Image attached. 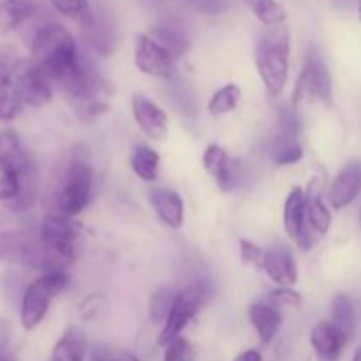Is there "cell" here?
<instances>
[{
  "mask_svg": "<svg viewBox=\"0 0 361 361\" xmlns=\"http://www.w3.org/2000/svg\"><path fill=\"white\" fill-rule=\"evenodd\" d=\"M94 194V169H92L88 155L83 150H76L71 157L66 169L63 183L56 196H53L55 204L49 214L62 217H76L90 204Z\"/></svg>",
  "mask_w": 361,
  "mask_h": 361,
  "instance_id": "obj_4",
  "label": "cell"
},
{
  "mask_svg": "<svg viewBox=\"0 0 361 361\" xmlns=\"http://www.w3.org/2000/svg\"><path fill=\"white\" fill-rule=\"evenodd\" d=\"M0 261L39 270L42 274L66 271V268L73 264L53 252L42 240L41 233L34 235L27 231L0 233Z\"/></svg>",
  "mask_w": 361,
  "mask_h": 361,
  "instance_id": "obj_3",
  "label": "cell"
},
{
  "mask_svg": "<svg viewBox=\"0 0 361 361\" xmlns=\"http://www.w3.org/2000/svg\"><path fill=\"white\" fill-rule=\"evenodd\" d=\"M310 342L316 351L317 361H338L342 349L348 345L337 328L328 321H321L314 326Z\"/></svg>",
  "mask_w": 361,
  "mask_h": 361,
  "instance_id": "obj_16",
  "label": "cell"
},
{
  "mask_svg": "<svg viewBox=\"0 0 361 361\" xmlns=\"http://www.w3.org/2000/svg\"><path fill=\"white\" fill-rule=\"evenodd\" d=\"M0 361H16L13 353L6 348V345L0 344Z\"/></svg>",
  "mask_w": 361,
  "mask_h": 361,
  "instance_id": "obj_40",
  "label": "cell"
},
{
  "mask_svg": "<svg viewBox=\"0 0 361 361\" xmlns=\"http://www.w3.org/2000/svg\"><path fill=\"white\" fill-rule=\"evenodd\" d=\"M353 361H361V348L356 349L355 356H353Z\"/></svg>",
  "mask_w": 361,
  "mask_h": 361,
  "instance_id": "obj_41",
  "label": "cell"
},
{
  "mask_svg": "<svg viewBox=\"0 0 361 361\" xmlns=\"http://www.w3.org/2000/svg\"><path fill=\"white\" fill-rule=\"evenodd\" d=\"M130 168L143 182H155L161 169V155L148 145H137L130 154Z\"/></svg>",
  "mask_w": 361,
  "mask_h": 361,
  "instance_id": "obj_22",
  "label": "cell"
},
{
  "mask_svg": "<svg viewBox=\"0 0 361 361\" xmlns=\"http://www.w3.org/2000/svg\"><path fill=\"white\" fill-rule=\"evenodd\" d=\"M20 60L21 59L18 56V51L13 46H0V81L11 76V73H13Z\"/></svg>",
  "mask_w": 361,
  "mask_h": 361,
  "instance_id": "obj_36",
  "label": "cell"
},
{
  "mask_svg": "<svg viewBox=\"0 0 361 361\" xmlns=\"http://www.w3.org/2000/svg\"><path fill=\"white\" fill-rule=\"evenodd\" d=\"M361 190V164L360 162H353L348 164L337 178L334 180L328 192V200L335 210H342V208L349 207Z\"/></svg>",
  "mask_w": 361,
  "mask_h": 361,
  "instance_id": "obj_15",
  "label": "cell"
},
{
  "mask_svg": "<svg viewBox=\"0 0 361 361\" xmlns=\"http://www.w3.org/2000/svg\"><path fill=\"white\" fill-rule=\"evenodd\" d=\"M240 178H242V168H240V161L231 159V162H229V166H228V169H226L224 175H222L219 180H215V182H217L219 189H221L222 192H231V190H235L236 187L240 185Z\"/></svg>",
  "mask_w": 361,
  "mask_h": 361,
  "instance_id": "obj_34",
  "label": "cell"
},
{
  "mask_svg": "<svg viewBox=\"0 0 361 361\" xmlns=\"http://www.w3.org/2000/svg\"><path fill=\"white\" fill-rule=\"evenodd\" d=\"M25 101L18 90L13 78L7 76L0 81V122H11L16 118L25 108Z\"/></svg>",
  "mask_w": 361,
  "mask_h": 361,
  "instance_id": "obj_26",
  "label": "cell"
},
{
  "mask_svg": "<svg viewBox=\"0 0 361 361\" xmlns=\"http://www.w3.org/2000/svg\"><path fill=\"white\" fill-rule=\"evenodd\" d=\"M300 122L295 109L284 108L279 113L277 133L271 141V159L277 166H291L302 161L303 148L298 140Z\"/></svg>",
  "mask_w": 361,
  "mask_h": 361,
  "instance_id": "obj_10",
  "label": "cell"
},
{
  "mask_svg": "<svg viewBox=\"0 0 361 361\" xmlns=\"http://www.w3.org/2000/svg\"><path fill=\"white\" fill-rule=\"evenodd\" d=\"M49 4L56 13L76 21L83 32L94 25L95 13L90 6V0H49Z\"/></svg>",
  "mask_w": 361,
  "mask_h": 361,
  "instance_id": "obj_25",
  "label": "cell"
},
{
  "mask_svg": "<svg viewBox=\"0 0 361 361\" xmlns=\"http://www.w3.org/2000/svg\"><path fill=\"white\" fill-rule=\"evenodd\" d=\"M250 7L264 27H279L288 20L284 6L279 4L277 0H250Z\"/></svg>",
  "mask_w": 361,
  "mask_h": 361,
  "instance_id": "obj_29",
  "label": "cell"
},
{
  "mask_svg": "<svg viewBox=\"0 0 361 361\" xmlns=\"http://www.w3.org/2000/svg\"><path fill=\"white\" fill-rule=\"evenodd\" d=\"M87 353V341L78 328H69L55 344L51 361H83Z\"/></svg>",
  "mask_w": 361,
  "mask_h": 361,
  "instance_id": "obj_23",
  "label": "cell"
},
{
  "mask_svg": "<svg viewBox=\"0 0 361 361\" xmlns=\"http://www.w3.org/2000/svg\"><path fill=\"white\" fill-rule=\"evenodd\" d=\"M249 321L257 331L261 344L268 345L275 337L282 324V316L277 307L267 303H254L249 307Z\"/></svg>",
  "mask_w": 361,
  "mask_h": 361,
  "instance_id": "obj_18",
  "label": "cell"
},
{
  "mask_svg": "<svg viewBox=\"0 0 361 361\" xmlns=\"http://www.w3.org/2000/svg\"><path fill=\"white\" fill-rule=\"evenodd\" d=\"M133 116L145 136L164 141L169 134V120L164 109L141 94L133 95Z\"/></svg>",
  "mask_w": 361,
  "mask_h": 361,
  "instance_id": "obj_13",
  "label": "cell"
},
{
  "mask_svg": "<svg viewBox=\"0 0 361 361\" xmlns=\"http://www.w3.org/2000/svg\"><path fill=\"white\" fill-rule=\"evenodd\" d=\"M358 14H360V20H361V0H360V7H358Z\"/></svg>",
  "mask_w": 361,
  "mask_h": 361,
  "instance_id": "obj_42",
  "label": "cell"
},
{
  "mask_svg": "<svg viewBox=\"0 0 361 361\" xmlns=\"http://www.w3.org/2000/svg\"><path fill=\"white\" fill-rule=\"evenodd\" d=\"M314 99L330 104L331 102V74L324 60L314 49L307 53L305 63L293 90V109L309 104Z\"/></svg>",
  "mask_w": 361,
  "mask_h": 361,
  "instance_id": "obj_7",
  "label": "cell"
},
{
  "mask_svg": "<svg viewBox=\"0 0 361 361\" xmlns=\"http://www.w3.org/2000/svg\"><path fill=\"white\" fill-rule=\"evenodd\" d=\"M0 161L11 162L16 166L18 171H21L32 161V155L21 148L20 137L11 129L0 130Z\"/></svg>",
  "mask_w": 361,
  "mask_h": 361,
  "instance_id": "obj_27",
  "label": "cell"
},
{
  "mask_svg": "<svg viewBox=\"0 0 361 361\" xmlns=\"http://www.w3.org/2000/svg\"><path fill=\"white\" fill-rule=\"evenodd\" d=\"M176 62L178 56L150 34H141L136 37L134 66L143 74L168 80L176 73Z\"/></svg>",
  "mask_w": 361,
  "mask_h": 361,
  "instance_id": "obj_8",
  "label": "cell"
},
{
  "mask_svg": "<svg viewBox=\"0 0 361 361\" xmlns=\"http://www.w3.org/2000/svg\"><path fill=\"white\" fill-rule=\"evenodd\" d=\"M331 324L338 330L345 344L353 341L358 324L355 302L348 295H337L331 302Z\"/></svg>",
  "mask_w": 361,
  "mask_h": 361,
  "instance_id": "obj_20",
  "label": "cell"
},
{
  "mask_svg": "<svg viewBox=\"0 0 361 361\" xmlns=\"http://www.w3.org/2000/svg\"><path fill=\"white\" fill-rule=\"evenodd\" d=\"M90 361H140L133 353L111 348H95L92 351Z\"/></svg>",
  "mask_w": 361,
  "mask_h": 361,
  "instance_id": "obj_35",
  "label": "cell"
},
{
  "mask_svg": "<svg viewBox=\"0 0 361 361\" xmlns=\"http://www.w3.org/2000/svg\"><path fill=\"white\" fill-rule=\"evenodd\" d=\"M32 60L44 71L55 83L80 59L76 41L63 25L46 21L34 30L30 37Z\"/></svg>",
  "mask_w": 361,
  "mask_h": 361,
  "instance_id": "obj_1",
  "label": "cell"
},
{
  "mask_svg": "<svg viewBox=\"0 0 361 361\" xmlns=\"http://www.w3.org/2000/svg\"><path fill=\"white\" fill-rule=\"evenodd\" d=\"M20 194V171L7 161H0V201L13 203Z\"/></svg>",
  "mask_w": 361,
  "mask_h": 361,
  "instance_id": "obj_31",
  "label": "cell"
},
{
  "mask_svg": "<svg viewBox=\"0 0 361 361\" xmlns=\"http://www.w3.org/2000/svg\"><path fill=\"white\" fill-rule=\"evenodd\" d=\"M11 78L27 106L39 108L51 101L53 81L32 59H21L11 73Z\"/></svg>",
  "mask_w": 361,
  "mask_h": 361,
  "instance_id": "obj_9",
  "label": "cell"
},
{
  "mask_svg": "<svg viewBox=\"0 0 361 361\" xmlns=\"http://www.w3.org/2000/svg\"><path fill=\"white\" fill-rule=\"evenodd\" d=\"M270 300H274L277 305H288L298 309L302 305V295L291 288H277L270 291Z\"/></svg>",
  "mask_w": 361,
  "mask_h": 361,
  "instance_id": "obj_37",
  "label": "cell"
},
{
  "mask_svg": "<svg viewBox=\"0 0 361 361\" xmlns=\"http://www.w3.org/2000/svg\"><path fill=\"white\" fill-rule=\"evenodd\" d=\"M229 162H231V157H229V154L224 148L219 147V145L215 143L208 145L207 150H204L203 154V166L204 171H207L208 175L214 176L215 180H219L226 173Z\"/></svg>",
  "mask_w": 361,
  "mask_h": 361,
  "instance_id": "obj_32",
  "label": "cell"
},
{
  "mask_svg": "<svg viewBox=\"0 0 361 361\" xmlns=\"http://www.w3.org/2000/svg\"><path fill=\"white\" fill-rule=\"evenodd\" d=\"M284 229L289 238L296 242L302 250H309L314 245L312 228L307 217V194L302 187L291 189L284 203Z\"/></svg>",
  "mask_w": 361,
  "mask_h": 361,
  "instance_id": "obj_11",
  "label": "cell"
},
{
  "mask_svg": "<svg viewBox=\"0 0 361 361\" xmlns=\"http://www.w3.org/2000/svg\"><path fill=\"white\" fill-rule=\"evenodd\" d=\"M291 34L288 25L264 27L254 46V62L270 97H279L289 80Z\"/></svg>",
  "mask_w": 361,
  "mask_h": 361,
  "instance_id": "obj_2",
  "label": "cell"
},
{
  "mask_svg": "<svg viewBox=\"0 0 361 361\" xmlns=\"http://www.w3.org/2000/svg\"><path fill=\"white\" fill-rule=\"evenodd\" d=\"M263 270L268 277L279 284V288H291L298 282V268H296L295 256L291 250L284 247H275V249L264 252Z\"/></svg>",
  "mask_w": 361,
  "mask_h": 361,
  "instance_id": "obj_14",
  "label": "cell"
},
{
  "mask_svg": "<svg viewBox=\"0 0 361 361\" xmlns=\"http://www.w3.org/2000/svg\"><path fill=\"white\" fill-rule=\"evenodd\" d=\"M41 236L53 252L73 263L74 257H76L78 228L71 222V219L48 214L42 221Z\"/></svg>",
  "mask_w": 361,
  "mask_h": 361,
  "instance_id": "obj_12",
  "label": "cell"
},
{
  "mask_svg": "<svg viewBox=\"0 0 361 361\" xmlns=\"http://www.w3.org/2000/svg\"><path fill=\"white\" fill-rule=\"evenodd\" d=\"M69 286V275L66 271L42 274L37 281L32 282L21 298V324L27 331L35 330L48 314L53 300Z\"/></svg>",
  "mask_w": 361,
  "mask_h": 361,
  "instance_id": "obj_5",
  "label": "cell"
},
{
  "mask_svg": "<svg viewBox=\"0 0 361 361\" xmlns=\"http://www.w3.org/2000/svg\"><path fill=\"white\" fill-rule=\"evenodd\" d=\"M39 192V173L35 161L32 159L27 166L20 171V194L13 203H9V208L13 212H27L28 208L34 207Z\"/></svg>",
  "mask_w": 361,
  "mask_h": 361,
  "instance_id": "obj_21",
  "label": "cell"
},
{
  "mask_svg": "<svg viewBox=\"0 0 361 361\" xmlns=\"http://www.w3.org/2000/svg\"><path fill=\"white\" fill-rule=\"evenodd\" d=\"M317 180H314L307 192V217L312 231L319 235H326L331 226V214L326 208V204L321 200V190L316 189Z\"/></svg>",
  "mask_w": 361,
  "mask_h": 361,
  "instance_id": "obj_24",
  "label": "cell"
},
{
  "mask_svg": "<svg viewBox=\"0 0 361 361\" xmlns=\"http://www.w3.org/2000/svg\"><path fill=\"white\" fill-rule=\"evenodd\" d=\"M240 97H242V90L236 85L229 83L226 87L219 88L214 95H212L210 102H208V111L215 116L226 115V113L233 111L238 104Z\"/></svg>",
  "mask_w": 361,
  "mask_h": 361,
  "instance_id": "obj_30",
  "label": "cell"
},
{
  "mask_svg": "<svg viewBox=\"0 0 361 361\" xmlns=\"http://www.w3.org/2000/svg\"><path fill=\"white\" fill-rule=\"evenodd\" d=\"M233 361H263V356H261V353L256 351V349H250V351H245L240 356H236Z\"/></svg>",
  "mask_w": 361,
  "mask_h": 361,
  "instance_id": "obj_39",
  "label": "cell"
},
{
  "mask_svg": "<svg viewBox=\"0 0 361 361\" xmlns=\"http://www.w3.org/2000/svg\"><path fill=\"white\" fill-rule=\"evenodd\" d=\"M190 2H200V0H190Z\"/></svg>",
  "mask_w": 361,
  "mask_h": 361,
  "instance_id": "obj_43",
  "label": "cell"
},
{
  "mask_svg": "<svg viewBox=\"0 0 361 361\" xmlns=\"http://www.w3.org/2000/svg\"><path fill=\"white\" fill-rule=\"evenodd\" d=\"M212 296H214V286L208 281H197L178 291L175 305H173L168 321L164 323L161 335H159V345H166L173 338L180 337L187 324L210 302Z\"/></svg>",
  "mask_w": 361,
  "mask_h": 361,
  "instance_id": "obj_6",
  "label": "cell"
},
{
  "mask_svg": "<svg viewBox=\"0 0 361 361\" xmlns=\"http://www.w3.org/2000/svg\"><path fill=\"white\" fill-rule=\"evenodd\" d=\"M240 256L247 264H261L263 263L264 252L259 245H256L250 240H240Z\"/></svg>",
  "mask_w": 361,
  "mask_h": 361,
  "instance_id": "obj_38",
  "label": "cell"
},
{
  "mask_svg": "<svg viewBox=\"0 0 361 361\" xmlns=\"http://www.w3.org/2000/svg\"><path fill=\"white\" fill-rule=\"evenodd\" d=\"M178 296V289L173 286H162L157 291L152 295L150 305H148V312H150V319L154 323L164 324L168 321L169 312H171L175 300Z\"/></svg>",
  "mask_w": 361,
  "mask_h": 361,
  "instance_id": "obj_28",
  "label": "cell"
},
{
  "mask_svg": "<svg viewBox=\"0 0 361 361\" xmlns=\"http://www.w3.org/2000/svg\"><path fill=\"white\" fill-rule=\"evenodd\" d=\"M164 361H196V355L185 337H176L164 345Z\"/></svg>",
  "mask_w": 361,
  "mask_h": 361,
  "instance_id": "obj_33",
  "label": "cell"
},
{
  "mask_svg": "<svg viewBox=\"0 0 361 361\" xmlns=\"http://www.w3.org/2000/svg\"><path fill=\"white\" fill-rule=\"evenodd\" d=\"M35 0H0V34L16 30L37 14Z\"/></svg>",
  "mask_w": 361,
  "mask_h": 361,
  "instance_id": "obj_19",
  "label": "cell"
},
{
  "mask_svg": "<svg viewBox=\"0 0 361 361\" xmlns=\"http://www.w3.org/2000/svg\"><path fill=\"white\" fill-rule=\"evenodd\" d=\"M150 204L155 214H157V217L168 228H182L185 210H183V201L178 196V192L171 189H154L150 192Z\"/></svg>",
  "mask_w": 361,
  "mask_h": 361,
  "instance_id": "obj_17",
  "label": "cell"
}]
</instances>
